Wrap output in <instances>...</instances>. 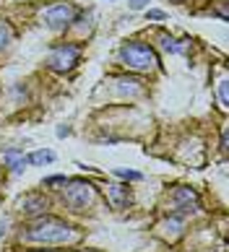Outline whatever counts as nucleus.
<instances>
[{"mask_svg":"<svg viewBox=\"0 0 229 252\" xmlns=\"http://www.w3.org/2000/svg\"><path fill=\"white\" fill-rule=\"evenodd\" d=\"M21 239L32 242V245H44V247H65L76 245L81 239V231L65 223L63 219L55 216H39L34 223H29V229L21 234Z\"/></svg>","mask_w":229,"mask_h":252,"instance_id":"nucleus-1","label":"nucleus"},{"mask_svg":"<svg viewBox=\"0 0 229 252\" xmlns=\"http://www.w3.org/2000/svg\"><path fill=\"white\" fill-rule=\"evenodd\" d=\"M120 63L128 65L130 70H138V73H151L159 68V58L156 52L143 42H125L120 47Z\"/></svg>","mask_w":229,"mask_h":252,"instance_id":"nucleus-2","label":"nucleus"},{"mask_svg":"<svg viewBox=\"0 0 229 252\" xmlns=\"http://www.w3.org/2000/svg\"><path fill=\"white\" fill-rule=\"evenodd\" d=\"M68 188L63 190V200L68 203L71 211H86L97 203V190H94L91 182L86 180H73V182H65Z\"/></svg>","mask_w":229,"mask_h":252,"instance_id":"nucleus-3","label":"nucleus"},{"mask_svg":"<svg viewBox=\"0 0 229 252\" xmlns=\"http://www.w3.org/2000/svg\"><path fill=\"white\" fill-rule=\"evenodd\" d=\"M78 58H81L78 44H57V47H52V52L47 55V65H50L55 73H68V70L76 68Z\"/></svg>","mask_w":229,"mask_h":252,"instance_id":"nucleus-4","label":"nucleus"},{"mask_svg":"<svg viewBox=\"0 0 229 252\" xmlns=\"http://www.w3.org/2000/svg\"><path fill=\"white\" fill-rule=\"evenodd\" d=\"M169 203H172V211H175L177 216H188V213L200 211V198H198V192H195L193 188H185V185H180V188L172 190Z\"/></svg>","mask_w":229,"mask_h":252,"instance_id":"nucleus-5","label":"nucleus"},{"mask_svg":"<svg viewBox=\"0 0 229 252\" xmlns=\"http://www.w3.org/2000/svg\"><path fill=\"white\" fill-rule=\"evenodd\" d=\"M42 21L50 26V29H65L76 21V8L68 3H55L47 11H42Z\"/></svg>","mask_w":229,"mask_h":252,"instance_id":"nucleus-6","label":"nucleus"},{"mask_svg":"<svg viewBox=\"0 0 229 252\" xmlns=\"http://www.w3.org/2000/svg\"><path fill=\"white\" fill-rule=\"evenodd\" d=\"M107 200L112 208H128V203H130V190H128V185H110L107 188Z\"/></svg>","mask_w":229,"mask_h":252,"instance_id":"nucleus-7","label":"nucleus"},{"mask_svg":"<svg viewBox=\"0 0 229 252\" xmlns=\"http://www.w3.org/2000/svg\"><path fill=\"white\" fill-rule=\"evenodd\" d=\"M18 205H21V211L29 213V216H39V213L47 211V200L39 198V195H26V198L18 203Z\"/></svg>","mask_w":229,"mask_h":252,"instance_id":"nucleus-8","label":"nucleus"},{"mask_svg":"<svg viewBox=\"0 0 229 252\" xmlns=\"http://www.w3.org/2000/svg\"><path fill=\"white\" fill-rule=\"evenodd\" d=\"M3 161H5V166H11V169L21 172L24 164H26V156H24V151H18V148H8V151L3 154Z\"/></svg>","mask_w":229,"mask_h":252,"instance_id":"nucleus-9","label":"nucleus"},{"mask_svg":"<svg viewBox=\"0 0 229 252\" xmlns=\"http://www.w3.org/2000/svg\"><path fill=\"white\" fill-rule=\"evenodd\" d=\"M50 161H55V154L52 151H34L32 156H26V164H34V166L50 164Z\"/></svg>","mask_w":229,"mask_h":252,"instance_id":"nucleus-10","label":"nucleus"},{"mask_svg":"<svg viewBox=\"0 0 229 252\" xmlns=\"http://www.w3.org/2000/svg\"><path fill=\"white\" fill-rule=\"evenodd\" d=\"M11 39H13V29L8 24H0V52L11 44Z\"/></svg>","mask_w":229,"mask_h":252,"instance_id":"nucleus-11","label":"nucleus"},{"mask_svg":"<svg viewBox=\"0 0 229 252\" xmlns=\"http://www.w3.org/2000/svg\"><path fill=\"white\" fill-rule=\"evenodd\" d=\"M117 83H122V86H120V89H122V91H125V94H141V91H143L141 86H133V83H136V81H128V78H120Z\"/></svg>","mask_w":229,"mask_h":252,"instance_id":"nucleus-12","label":"nucleus"},{"mask_svg":"<svg viewBox=\"0 0 229 252\" xmlns=\"http://www.w3.org/2000/svg\"><path fill=\"white\" fill-rule=\"evenodd\" d=\"M117 174L122 177V180H130V182H138L141 174L138 172H130V169H117Z\"/></svg>","mask_w":229,"mask_h":252,"instance_id":"nucleus-13","label":"nucleus"},{"mask_svg":"<svg viewBox=\"0 0 229 252\" xmlns=\"http://www.w3.org/2000/svg\"><path fill=\"white\" fill-rule=\"evenodd\" d=\"M149 18H151V21H164V13H161V11H149Z\"/></svg>","mask_w":229,"mask_h":252,"instance_id":"nucleus-14","label":"nucleus"},{"mask_svg":"<svg viewBox=\"0 0 229 252\" xmlns=\"http://www.w3.org/2000/svg\"><path fill=\"white\" fill-rule=\"evenodd\" d=\"M146 3H149V0H130V8H133V11H138V8H143Z\"/></svg>","mask_w":229,"mask_h":252,"instance_id":"nucleus-15","label":"nucleus"},{"mask_svg":"<svg viewBox=\"0 0 229 252\" xmlns=\"http://www.w3.org/2000/svg\"><path fill=\"white\" fill-rule=\"evenodd\" d=\"M5 234V229H3V223H0V237H3Z\"/></svg>","mask_w":229,"mask_h":252,"instance_id":"nucleus-16","label":"nucleus"},{"mask_svg":"<svg viewBox=\"0 0 229 252\" xmlns=\"http://www.w3.org/2000/svg\"><path fill=\"white\" fill-rule=\"evenodd\" d=\"M37 252H52V250H37Z\"/></svg>","mask_w":229,"mask_h":252,"instance_id":"nucleus-17","label":"nucleus"}]
</instances>
